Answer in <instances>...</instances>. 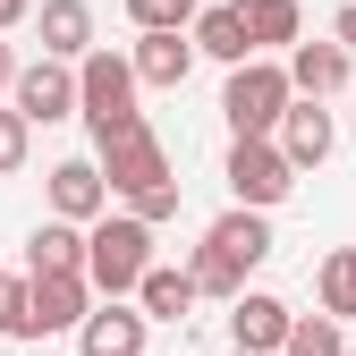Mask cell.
Returning a JSON list of instances; mask_svg holds the SVG:
<instances>
[{
  "label": "cell",
  "mask_w": 356,
  "mask_h": 356,
  "mask_svg": "<svg viewBox=\"0 0 356 356\" xmlns=\"http://www.w3.org/2000/svg\"><path fill=\"white\" fill-rule=\"evenodd\" d=\"M26 331V272H0V339Z\"/></svg>",
  "instance_id": "obj_24"
},
{
  "label": "cell",
  "mask_w": 356,
  "mask_h": 356,
  "mask_svg": "<svg viewBox=\"0 0 356 356\" xmlns=\"http://www.w3.org/2000/svg\"><path fill=\"white\" fill-rule=\"evenodd\" d=\"M272 254V220H263L254 204H238V212H220L212 229H204V246H195V263H187V280H195V297H238L246 289V272Z\"/></svg>",
  "instance_id": "obj_1"
},
{
  "label": "cell",
  "mask_w": 356,
  "mask_h": 356,
  "mask_svg": "<svg viewBox=\"0 0 356 356\" xmlns=\"http://www.w3.org/2000/svg\"><path fill=\"white\" fill-rule=\"evenodd\" d=\"M94 170L111 178V195H145V187H161V178H170V153H161V136H153L145 119H127L119 136L94 145Z\"/></svg>",
  "instance_id": "obj_5"
},
{
  "label": "cell",
  "mask_w": 356,
  "mask_h": 356,
  "mask_svg": "<svg viewBox=\"0 0 356 356\" xmlns=\"http://www.w3.org/2000/svg\"><path fill=\"white\" fill-rule=\"evenodd\" d=\"M187 42H195L204 60H220V68H238V60H254V42H246V17H238V0H220V9H195Z\"/></svg>",
  "instance_id": "obj_15"
},
{
  "label": "cell",
  "mask_w": 356,
  "mask_h": 356,
  "mask_svg": "<svg viewBox=\"0 0 356 356\" xmlns=\"http://www.w3.org/2000/svg\"><path fill=\"white\" fill-rule=\"evenodd\" d=\"M85 305H94V280H85V272H26V331L34 339L76 331Z\"/></svg>",
  "instance_id": "obj_8"
},
{
  "label": "cell",
  "mask_w": 356,
  "mask_h": 356,
  "mask_svg": "<svg viewBox=\"0 0 356 356\" xmlns=\"http://www.w3.org/2000/svg\"><path fill=\"white\" fill-rule=\"evenodd\" d=\"M26 9H34V0H0V34H9V26H17Z\"/></svg>",
  "instance_id": "obj_27"
},
{
  "label": "cell",
  "mask_w": 356,
  "mask_h": 356,
  "mask_svg": "<svg viewBox=\"0 0 356 356\" xmlns=\"http://www.w3.org/2000/svg\"><path fill=\"white\" fill-rule=\"evenodd\" d=\"M289 356H339L348 339H339V314H289V339H280Z\"/></svg>",
  "instance_id": "obj_21"
},
{
  "label": "cell",
  "mask_w": 356,
  "mask_h": 356,
  "mask_svg": "<svg viewBox=\"0 0 356 356\" xmlns=\"http://www.w3.org/2000/svg\"><path fill=\"white\" fill-rule=\"evenodd\" d=\"M102 204H111V178H102L94 161H60V170H51V212H60V220H94Z\"/></svg>",
  "instance_id": "obj_17"
},
{
  "label": "cell",
  "mask_w": 356,
  "mask_h": 356,
  "mask_svg": "<svg viewBox=\"0 0 356 356\" xmlns=\"http://www.w3.org/2000/svg\"><path fill=\"white\" fill-rule=\"evenodd\" d=\"M9 76H17V51H9V42H0V94H9Z\"/></svg>",
  "instance_id": "obj_28"
},
{
  "label": "cell",
  "mask_w": 356,
  "mask_h": 356,
  "mask_svg": "<svg viewBox=\"0 0 356 356\" xmlns=\"http://www.w3.org/2000/svg\"><path fill=\"white\" fill-rule=\"evenodd\" d=\"M26 153H34V127H26L17 111H0V178H17V170H26Z\"/></svg>",
  "instance_id": "obj_22"
},
{
  "label": "cell",
  "mask_w": 356,
  "mask_h": 356,
  "mask_svg": "<svg viewBox=\"0 0 356 356\" xmlns=\"http://www.w3.org/2000/svg\"><path fill=\"white\" fill-rule=\"evenodd\" d=\"M76 111H85V127H94V145L119 136L127 119H145L136 111V68H127L119 51H85L76 60Z\"/></svg>",
  "instance_id": "obj_3"
},
{
  "label": "cell",
  "mask_w": 356,
  "mask_h": 356,
  "mask_svg": "<svg viewBox=\"0 0 356 356\" xmlns=\"http://www.w3.org/2000/svg\"><path fill=\"white\" fill-rule=\"evenodd\" d=\"M339 85H348V51H339V42H297V51H289V94L331 102Z\"/></svg>",
  "instance_id": "obj_14"
},
{
  "label": "cell",
  "mask_w": 356,
  "mask_h": 356,
  "mask_svg": "<svg viewBox=\"0 0 356 356\" xmlns=\"http://www.w3.org/2000/svg\"><path fill=\"white\" fill-rule=\"evenodd\" d=\"M238 17H246V42H254V51H272V42H297V26H305L297 0H238Z\"/></svg>",
  "instance_id": "obj_19"
},
{
  "label": "cell",
  "mask_w": 356,
  "mask_h": 356,
  "mask_svg": "<svg viewBox=\"0 0 356 356\" xmlns=\"http://www.w3.org/2000/svg\"><path fill=\"white\" fill-rule=\"evenodd\" d=\"M34 26H42V51L51 60H85L94 51V9L85 0H42V9H26Z\"/></svg>",
  "instance_id": "obj_13"
},
{
  "label": "cell",
  "mask_w": 356,
  "mask_h": 356,
  "mask_svg": "<svg viewBox=\"0 0 356 356\" xmlns=\"http://www.w3.org/2000/svg\"><path fill=\"white\" fill-rule=\"evenodd\" d=\"M220 178H229V195H238V204H254V212H272V204L297 187V170L280 161V145H272V136H238Z\"/></svg>",
  "instance_id": "obj_6"
},
{
  "label": "cell",
  "mask_w": 356,
  "mask_h": 356,
  "mask_svg": "<svg viewBox=\"0 0 356 356\" xmlns=\"http://www.w3.org/2000/svg\"><path fill=\"white\" fill-rule=\"evenodd\" d=\"M220 111H229V127L238 136H272L280 127V111H289V68L280 60H238L229 68V85H220Z\"/></svg>",
  "instance_id": "obj_4"
},
{
  "label": "cell",
  "mask_w": 356,
  "mask_h": 356,
  "mask_svg": "<svg viewBox=\"0 0 356 356\" xmlns=\"http://www.w3.org/2000/svg\"><path fill=\"white\" fill-rule=\"evenodd\" d=\"M127 68H136V85H187V68H195V42H187V26H145V42L127 51Z\"/></svg>",
  "instance_id": "obj_11"
},
{
  "label": "cell",
  "mask_w": 356,
  "mask_h": 356,
  "mask_svg": "<svg viewBox=\"0 0 356 356\" xmlns=\"http://www.w3.org/2000/svg\"><path fill=\"white\" fill-rule=\"evenodd\" d=\"M127 204H136V220H153V229H161V220L178 212V178H161V187H145V195H127Z\"/></svg>",
  "instance_id": "obj_25"
},
{
  "label": "cell",
  "mask_w": 356,
  "mask_h": 356,
  "mask_svg": "<svg viewBox=\"0 0 356 356\" xmlns=\"http://www.w3.org/2000/svg\"><path fill=\"white\" fill-rule=\"evenodd\" d=\"M127 17H136V34L145 26H195V0H127Z\"/></svg>",
  "instance_id": "obj_23"
},
{
  "label": "cell",
  "mask_w": 356,
  "mask_h": 356,
  "mask_svg": "<svg viewBox=\"0 0 356 356\" xmlns=\"http://www.w3.org/2000/svg\"><path fill=\"white\" fill-rule=\"evenodd\" d=\"M26 272H85V220H42L26 238Z\"/></svg>",
  "instance_id": "obj_18"
},
{
  "label": "cell",
  "mask_w": 356,
  "mask_h": 356,
  "mask_svg": "<svg viewBox=\"0 0 356 356\" xmlns=\"http://www.w3.org/2000/svg\"><path fill=\"white\" fill-rule=\"evenodd\" d=\"M229 339H238L246 356H272V348L289 339V305H280L272 289H238V297H229Z\"/></svg>",
  "instance_id": "obj_12"
},
{
  "label": "cell",
  "mask_w": 356,
  "mask_h": 356,
  "mask_svg": "<svg viewBox=\"0 0 356 356\" xmlns=\"http://www.w3.org/2000/svg\"><path fill=\"white\" fill-rule=\"evenodd\" d=\"M145 263H153V220L94 212V229H85V280H94V297H127L145 280Z\"/></svg>",
  "instance_id": "obj_2"
},
{
  "label": "cell",
  "mask_w": 356,
  "mask_h": 356,
  "mask_svg": "<svg viewBox=\"0 0 356 356\" xmlns=\"http://www.w3.org/2000/svg\"><path fill=\"white\" fill-rule=\"evenodd\" d=\"M323 314H339V323H356V246H339L331 263H323Z\"/></svg>",
  "instance_id": "obj_20"
},
{
  "label": "cell",
  "mask_w": 356,
  "mask_h": 356,
  "mask_svg": "<svg viewBox=\"0 0 356 356\" xmlns=\"http://www.w3.org/2000/svg\"><path fill=\"white\" fill-rule=\"evenodd\" d=\"M136 297V314L145 323H187V305H195V280L178 272V263H145V280L127 289Z\"/></svg>",
  "instance_id": "obj_16"
},
{
  "label": "cell",
  "mask_w": 356,
  "mask_h": 356,
  "mask_svg": "<svg viewBox=\"0 0 356 356\" xmlns=\"http://www.w3.org/2000/svg\"><path fill=\"white\" fill-rule=\"evenodd\" d=\"M272 145H280V161H289V170H323V161H331V145H339V127H331V111H323V102L289 94V111H280V127H272Z\"/></svg>",
  "instance_id": "obj_9"
},
{
  "label": "cell",
  "mask_w": 356,
  "mask_h": 356,
  "mask_svg": "<svg viewBox=\"0 0 356 356\" xmlns=\"http://www.w3.org/2000/svg\"><path fill=\"white\" fill-rule=\"evenodd\" d=\"M331 42H339V51H348V60H356V0H348V9L331 17Z\"/></svg>",
  "instance_id": "obj_26"
},
{
  "label": "cell",
  "mask_w": 356,
  "mask_h": 356,
  "mask_svg": "<svg viewBox=\"0 0 356 356\" xmlns=\"http://www.w3.org/2000/svg\"><path fill=\"white\" fill-rule=\"evenodd\" d=\"M145 314L127 297H102V305H85V323H76V356H145Z\"/></svg>",
  "instance_id": "obj_10"
},
{
  "label": "cell",
  "mask_w": 356,
  "mask_h": 356,
  "mask_svg": "<svg viewBox=\"0 0 356 356\" xmlns=\"http://www.w3.org/2000/svg\"><path fill=\"white\" fill-rule=\"evenodd\" d=\"M9 111H17L26 127L68 119V111H76V60H51V51H42L34 68H17V76H9Z\"/></svg>",
  "instance_id": "obj_7"
}]
</instances>
